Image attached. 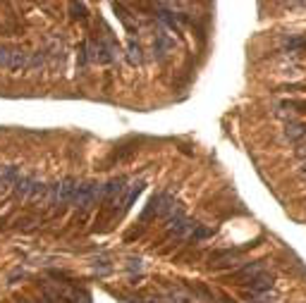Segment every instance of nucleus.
<instances>
[{"label":"nucleus","mask_w":306,"mask_h":303,"mask_svg":"<svg viewBox=\"0 0 306 303\" xmlns=\"http://www.w3.org/2000/svg\"><path fill=\"white\" fill-rule=\"evenodd\" d=\"M101 198H103V184H98V182H86V184H79V186H77L72 205L79 208V210H89V208H93L96 201H101Z\"/></svg>","instance_id":"f257e3e1"},{"label":"nucleus","mask_w":306,"mask_h":303,"mask_svg":"<svg viewBox=\"0 0 306 303\" xmlns=\"http://www.w3.org/2000/svg\"><path fill=\"white\" fill-rule=\"evenodd\" d=\"M12 191L17 198H43L46 201V191H48V184L38 182L36 177H19L15 184H12Z\"/></svg>","instance_id":"f03ea898"},{"label":"nucleus","mask_w":306,"mask_h":303,"mask_svg":"<svg viewBox=\"0 0 306 303\" xmlns=\"http://www.w3.org/2000/svg\"><path fill=\"white\" fill-rule=\"evenodd\" d=\"M194 229H196V222L187 220L184 215H177V218L167 220V234L175 236V239H187V236L194 234Z\"/></svg>","instance_id":"7ed1b4c3"},{"label":"nucleus","mask_w":306,"mask_h":303,"mask_svg":"<svg viewBox=\"0 0 306 303\" xmlns=\"http://www.w3.org/2000/svg\"><path fill=\"white\" fill-rule=\"evenodd\" d=\"M89 57L93 60V62H98V65H110L112 60L117 57V48L108 43V41H98V43H93V46H89Z\"/></svg>","instance_id":"20e7f679"},{"label":"nucleus","mask_w":306,"mask_h":303,"mask_svg":"<svg viewBox=\"0 0 306 303\" xmlns=\"http://www.w3.org/2000/svg\"><path fill=\"white\" fill-rule=\"evenodd\" d=\"M127 184V179L125 177H115V179H110L108 184H103V201H106V205H117V201L125 196V186Z\"/></svg>","instance_id":"39448f33"},{"label":"nucleus","mask_w":306,"mask_h":303,"mask_svg":"<svg viewBox=\"0 0 306 303\" xmlns=\"http://www.w3.org/2000/svg\"><path fill=\"white\" fill-rule=\"evenodd\" d=\"M161 294H163L165 303H194L192 291H187L184 286H167Z\"/></svg>","instance_id":"423d86ee"},{"label":"nucleus","mask_w":306,"mask_h":303,"mask_svg":"<svg viewBox=\"0 0 306 303\" xmlns=\"http://www.w3.org/2000/svg\"><path fill=\"white\" fill-rule=\"evenodd\" d=\"M172 46H175V41L161 29V31L156 34V38H153V53H156V60H165L167 53L172 50Z\"/></svg>","instance_id":"0eeeda50"},{"label":"nucleus","mask_w":306,"mask_h":303,"mask_svg":"<svg viewBox=\"0 0 306 303\" xmlns=\"http://www.w3.org/2000/svg\"><path fill=\"white\" fill-rule=\"evenodd\" d=\"M273 275H268V272H261L258 277H253V279H249L247 284H249L251 294H266V291H270L273 289Z\"/></svg>","instance_id":"6e6552de"},{"label":"nucleus","mask_w":306,"mask_h":303,"mask_svg":"<svg viewBox=\"0 0 306 303\" xmlns=\"http://www.w3.org/2000/svg\"><path fill=\"white\" fill-rule=\"evenodd\" d=\"M29 55H31V53L22 50V48H12V50H10V62H7V69H12V72L27 69V67H29Z\"/></svg>","instance_id":"1a4fd4ad"},{"label":"nucleus","mask_w":306,"mask_h":303,"mask_svg":"<svg viewBox=\"0 0 306 303\" xmlns=\"http://www.w3.org/2000/svg\"><path fill=\"white\" fill-rule=\"evenodd\" d=\"M144 186H146V184H144L141 179H137V182H132V184L125 189V196H122V210H129V208H132V203H134V201L141 196V191H144Z\"/></svg>","instance_id":"9d476101"},{"label":"nucleus","mask_w":306,"mask_h":303,"mask_svg":"<svg viewBox=\"0 0 306 303\" xmlns=\"http://www.w3.org/2000/svg\"><path fill=\"white\" fill-rule=\"evenodd\" d=\"M261 272H266V260H253V263H247L239 272H237V277L239 279H253V277H258Z\"/></svg>","instance_id":"9b49d317"},{"label":"nucleus","mask_w":306,"mask_h":303,"mask_svg":"<svg viewBox=\"0 0 306 303\" xmlns=\"http://www.w3.org/2000/svg\"><path fill=\"white\" fill-rule=\"evenodd\" d=\"M285 134H287L289 141H299V138L306 136V127L302 122H289V124L285 127Z\"/></svg>","instance_id":"f8f14e48"},{"label":"nucleus","mask_w":306,"mask_h":303,"mask_svg":"<svg viewBox=\"0 0 306 303\" xmlns=\"http://www.w3.org/2000/svg\"><path fill=\"white\" fill-rule=\"evenodd\" d=\"M141 46L137 43V41H129L127 43V60H129V65L132 67H137V65H141Z\"/></svg>","instance_id":"ddd939ff"},{"label":"nucleus","mask_w":306,"mask_h":303,"mask_svg":"<svg viewBox=\"0 0 306 303\" xmlns=\"http://www.w3.org/2000/svg\"><path fill=\"white\" fill-rule=\"evenodd\" d=\"M247 303H278V299L270 294V291H266V294H251Z\"/></svg>","instance_id":"4468645a"},{"label":"nucleus","mask_w":306,"mask_h":303,"mask_svg":"<svg viewBox=\"0 0 306 303\" xmlns=\"http://www.w3.org/2000/svg\"><path fill=\"white\" fill-rule=\"evenodd\" d=\"M213 234V229H208V227H201V224H196V229H194V239H206V236H211Z\"/></svg>","instance_id":"2eb2a0df"},{"label":"nucleus","mask_w":306,"mask_h":303,"mask_svg":"<svg viewBox=\"0 0 306 303\" xmlns=\"http://www.w3.org/2000/svg\"><path fill=\"white\" fill-rule=\"evenodd\" d=\"M10 46H0V67H5L7 69V62H10Z\"/></svg>","instance_id":"dca6fc26"},{"label":"nucleus","mask_w":306,"mask_h":303,"mask_svg":"<svg viewBox=\"0 0 306 303\" xmlns=\"http://www.w3.org/2000/svg\"><path fill=\"white\" fill-rule=\"evenodd\" d=\"M306 46V38H289L287 41V48L289 50H297V48H304Z\"/></svg>","instance_id":"f3484780"},{"label":"nucleus","mask_w":306,"mask_h":303,"mask_svg":"<svg viewBox=\"0 0 306 303\" xmlns=\"http://www.w3.org/2000/svg\"><path fill=\"white\" fill-rule=\"evenodd\" d=\"M125 303H146V301H144V296H127Z\"/></svg>","instance_id":"a211bd4d"},{"label":"nucleus","mask_w":306,"mask_h":303,"mask_svg":"<svg viewBox=\"0 0 306 303\" xmlns=\"http://www.w3.org/2000/svg\"><path fill=\"white\" fill-rule=\"evenodd\" d=\"M127 268H129V270H141V260H134V258H132Z\"/></svg>","instance_id":"6ab92c4d"},{"label":"nucleus","mask_w":306,"mask_h":303,"mask_svg":"<svg viewBox=\"0 0 306 303\" xmlns=\"http://www.w3.org/2000/svg\"><path fill=\"white\" fill-rule=\"evenodd\" d=\"M299 174H302V177H304V179H306V163H304V165H302V167H299Z\"/></svg>","instance_id":"aec40b11"}]
</instances>
